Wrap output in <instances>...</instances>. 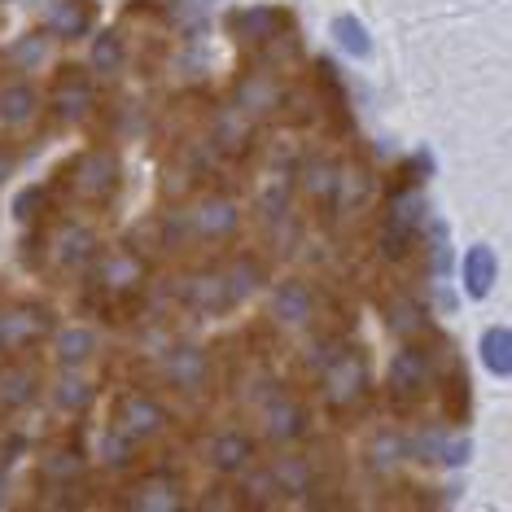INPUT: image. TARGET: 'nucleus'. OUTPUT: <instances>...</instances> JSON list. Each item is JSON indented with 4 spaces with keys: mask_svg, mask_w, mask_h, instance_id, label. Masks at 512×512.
I'll use <instances>...</instances> for the list:
<instances>
[{
    "mask_svg": "<svg viewBox=\"0 0 512 512\" xmlns=\"http://www.w3.org/2000/svg\"><path fill=\"white\" fill-rule=\"evenodd\" d=\"M40 206H44V184H31V189H22L14 197V215L22 219V224H27V219H36Z\"/></svg>",
    "mask_w": 512,
    "mask_h": 512,
    "instance_id": "obj_39",
    "label": "nucleus"
},
{
    "mask_svg": "<svg viewBox=\"0 0 512 512\" xmlns=\"http://www.w3.org/2000/svg\"><path fill=\"white\" fill-rule=\"evenodd\" d=\"M477 355H482V364L495 372V377H508L512 372V333L504 324H491V329L482 333V342H477Z\"/></svg>",
    "mask_w": 512,
    "mask_h": 512,
    "instance_id": "obj_24",
    "label": "nucleus"
},
{
    "mask_svg": "<svg viewBox=\"0 0 512 512\" xmlns=\"http://www.w3.org/2000/svg\"><path fill=\"white\" fill-rule=\"evenodd\" d=\"M97 281H101V289H110V294H132V289H141V281H145V259L132 250L101 254Z\"/></svg>",
    "mask_w": 512,
    "mask_h": 512,
    "instance_id": "obj_9",
    "label": "nucleus"
},
{
    "mask_svg": "<svg viewBox=\"0 0 512 512\" xmlns=\"http://www.w3.org/2000/svg\"><path fill=\"white\" fill-rule=\"evenodd\" d=\"M176 224L202 241H228L232 232L241 228V211H237V202H228V197H206V202H197L189 215H176Z\"/></svg>",
    "mask_w": 512,
    "mask_h": 512,
    "instance_id": "obj_2",
    "label": "nucleus"
},
{
    "mask_svg": "<svg viewBox=\"0 0 512 512\" xmlns=\"http://www.w3.org/2000/svg\"><path fill=\"white\" fill-rule=\"evenodd\" d=\"M132 451H136V442H132V438H123L119 429H114V434H106V447H101V460H106L110 469H123V464L132 460Z\"/></svg>",
    "mask_w": 512,
    "mask_h": 512,
    "instance_id": "obj_38",
    "label": "nucleus"
},
{
    "mask_svg": "<svg viewBox=\"0 0 512 512\" xmlns=\"http://www.w3.org/2000/svg\"><path fill=\"white\" fill-rule=\"evenodd\" d=\"M40 394V377L31 368H5L0 372V403L5 407H27Z\"/></svg>",
    "mask_w": 512,
    "mask_h": 512,
    "instance_id": "obj_25",
    "label": "nucleus"
},
{
    "mask_svg": "<svg viewBox=\"0 0 512 512\" xmlns=\"http://www.w3.org/2000/svg\"><path fill=\"white\" fill-rule=\"evenodd\" d=\"M390 329L399 333V337H421L429 329V316H425V307L421 302H412V298H399L390 307Z\"/></svg>",
    "mask_w": 512,
    "mask_h": 512,
    "instance_id": "obj_30",
    "label": "nucleus"
},
{
    "mask_svg": "<svg viewBox=\"0 0 512 512\" xmlns=\"http://www.w3.org/2000/svg\"><path fill=\"white\" fill-rule=\"evenodd\" d=\"M84 473H88V464L75 456V451H57V456L44 460V482H62V486H75V482H84Z\"/></svg>",
    "mask_w": 512,
    "mask_h": 512,
    "instance_id": "obj_33",
    "label": "nucleus"
},
{
    "mask_svg": "<svg viewBox=\"0 0 512 512\" xmlns=\"http://www.w3.org/2000/svg\"><path fill=\"white\" fill-rule=\"evenodd\" d=\"M267 473H272V482H276V495L302 499V495H311V486H316V473H311V464L302 456H281Z\"/></svg>",
    "mask_w": 512,
    "mask_h": 512,
    "instance_id": "obj_21",
    "label": "nucleus"
},
{
    "mask_svg": "<svg viewBox=\"0 0 512 512\" xmlns=\"http://www.w3.org/2000/svg\"><path fill=\"white\" fill-rule=\"evenodd\" d=\"M180 302L189 311H202V316H215V311L232 307V302H228V285H224V272H193L189 281L180 285Z\"/></svg>",
    "mask_w": 512,
    "mask_h": 512,
    "instance_id": "obj_10",
    "label": "nucleus"
},
{
    "mask_svg": "<svg viewBox=\"0 0 512 512\" xmlns=\"http://www.w3.org/2000/svg\"><path fill=\"white\" fill-rule=\"evenodd\" d=\"M241 495H246L250 504H272V499H276L272 473H267V469L254 473V464H250V469H246V482H241Z\"/></svg>",
    "mask_w": 512,
    "mask_h": 512,
    "instance_id": "obj_36",
    "label": "nucleus"
},
{
    "mask_svg": "<svg viewBox=\"0 0 512 512\" xmlns=\"http://www.w3.org/2000/svg\"><path fill=\"white\" fill-rule=\"evenodd\" d=\"M281 27H285V14H281V9H272V5L237 9V14L228 18V31H232V36H237V40H250V44L272 40Z\"/></svg>",
    "mask_w": 512,
    "mask_h": 512,
    "instance_id": "obj_13",
    "label": "nucleus"
},
{
    "mask_svg": "<svg viewBox=\"0 0 512 512\" xmlns=\"http://www.w3.org/2000/svg\"><path fill=\"white\" fill-rule=\"evenodd\" d=\"M425 215H429V206H425V193L421 189H403L399 197L390 202V211H386V232H403V237H416L425 224Z\"/></svg>",
    "mask_w": 512,
    "mask_h": 512,
    "instance_id": "obj_18",
    "label": "nucleus"
},
{
    "mask_svg": "<svg viewBox=\"0 0 512 512\" xmlns=\"http://www.w3.org/2000/svg\"><path fill=\"white\" fill-rule=\"evenodd\" d=\"M333 40H337V49L351 53V57H368L372 53V36H368V27L355 14H337L333 18Z\"/></svg>",
    "mask_w": 512,
    "mask_h": 512,
    "instance_id": "obj_28",
    "label": "nucleus"
},
{
    "mask_svg": "<svg viewBox=\"0 0 512 512\" xmlns=\"http://www.w3.org/2000/svg\"><path fill=\"white\" fill-rule=\"evenodd\" d=\"M0 329H5V351H14V346H31L36 337H44L49 316L40 307H14V311H0Z\"/></svg>",
    "mask_w": 512,
    "mask_h": 512,
    "instance_id": "obj_16",
    "label": "nucleus"
},
{
    "mask_svg": "<svg viewBox=\"0 0 512 512\" xmlns=\"http://www.w3.org/2000/svg\"><path fill=\"white\" fill-rule=\"evenodd\" d=\"M276 106H281V88H276L267 75H250L246 84L237 88V110L246 114V119H259V114L276 110Z\"/></svg>",
    "mask_w": 512,
    "mask_h": 512,
    "instance_id": "obj_23",
    "label": "nucleus"
},
{
    "mask_svg": "<svg viewBox=\"0 0 512 512\" xmlns=\"http://www.w3.org/2000/svg\"><path fill=\"white\" fill-rule=\"evenodd\" d=\"M495 250L491 246H473L464 254V289H469V298H486L495 289Z\"/></svg>",
    "mask_w": 512,
    "mask_h": 512,
    "instance_id": "obj_22",
    "label": "nucleus"
},
{
    "mask_svg": "<svg viewBox=\"0 0 512 512\" xmlns=\"http://www.w3.org/2000/svg\"><path fill=\"white\" fill-rule=\"evenodd\" d=\"M92 101H97V92H92L88 79L79 71H66L62 84H57V92H53V114L57 119H66V123H75V119H84V114L92 110Z\"/></svg>",
    "mask_w": 512,
    "mask_h": 512,
    "instance_id": "obj_14",
    "label": "nucleus"
},
{
    "mask_svg": "<svg viewBox=\"0 0 512 512\" xmlns=\"http://www.w3.org/2000/svg\"><path fill=\"white\" fill-rule=\"evenodd\" d=\"M40 92L31 88V84H9V88H0V123H9V127H27V123H36V114H40Z\"/></svg>",
    "mask_w": 512,
    "mask_h": 512,
    "instance_id": "obj_19",
    "label": "nucleus"
},
{
    "mask_svg": "<svg viewBox=\"0 0 512 512\" xmlns=\"http://www.w3.org/2000/svg\"><path fill=\"white\" fill-rule=\"evenodd\" d=\"M211 464L219 473H246L254 464V438L241 434V429H228L211 442Z\"/></svg>",
    "mask_w": 512,
    "mask_h": 512,
    "instance_id": "obj_17",
    "label": "nucleus"
},
{
    "mask_svg": "<svg viewBox=\"0 0 512 512\" xmlns=\"http://www.w3.org/2000/svg\"><path fill=\"white\" fill-rule=\"evenodd\" d=\"M162 372H167V381L176 386L180 394H202L211 386V355L202 351V346H171L167 359H162Z\"/></svg>",
    "mask_w": 512,
    "mask_h": 512,
    "instance_id": "obj_5",
    "label": "nucleus"
},
{
    "mask_svg": "<svg viewBox=\"0 0 512 512\" xmlns=\"http://www.w3.org/2000/svg\"><path fill=\"white\" fill-rule=\"evenodd\" d=\"M311 311H316V294H311L307 281L276 285V294H272V320L276 324H285V329H302V324L311 320Z\"/></svg>",
    "mask_w": 512,
    "mask_h": 512,
    "instance_id": "obj_11",
    "label": "nucleus"
},
{
    "mask_svg": "<svg viewBox=\"0 0 512 512\" xmlns=\"http://www.w3.org/2000/svg\"><path fill=\"white\" fill-rule=\"evenodd\" d=\"M425 386H429V355L416 351V346H403V351L390 359V372H386L390 399L394 403H416Z\"/></svg>",
    "mask_w": 512,
    "mask_h": 512,
    "instance_id": "obj_6",
    "label": "nucleus"
},
{
    "mask_svg": "<svg viewBox=\"0 0 512 512\" xmlns=\"http://www.w3.org/2000/svg\"><path fill=\"white\" fill-rule=\"evenodd\" d=\"M44 27L62 40H84L88 27H92L88 5L84 0H49V9H44Z\"/></svg>",
    "mask_w": 512,
    "mask_h": 512,
    "instance_id": "obj_15",
    "label": "nucleus"
},
{
    "mask_svg": "<svg viewBox=\"0 0 512 512\" xmlns=\"http://www.w3.org/2000/svg\"><path fill=\"white\" fill-rule=\"evenodd\" d=\"M53 351H57V364L79 368V364H88V359L97 355V337H92L88 329H62L57 333V342H53Z\"/></svg>",
    "mask_w": 512,
    "mask_h": 512,
    "instance_id": "obj_27",
    "label": "nucleus"
},
{
    "mask_svg": "<svg viewBox=\"0 0 512 512\" xmlns=\"http://www.w3.org/2000/svg\"><path fill=\"white\" fill-rule=\"evenodd\" d=\"M399 460H407L399 434H390V429H386V434L372 438V447H368V464H372V469H377V473H390Z\"/></svg>",
    "mask_w": 512,
    "mask_h": 512,
    "instance_id": "obj_34",
    "label": "nucleus"
},
{
    "mask_svg": "<svg viewBox=\"0 0 512 512\" xmlns=\"http://www.w3.org/2000/svg\"><path fill=\"white\" fill-rule=\"evenodd\" d=\"M14 167H18V158L9 154V149H0V184H5L9 176H14Z\"/></svg>",
    "mask_w": 512,
    "mask_h": 512,
    "instance_id": "obj_40",
    "label": "nucleus"
},
{
    "mask_svg": "<svg viewBox=\"0 0 512 512\" xmlns=\"http://www.w3.org/2000/svg\"><path fill=\"white\" fill-rule=\"evenodd\" d=\"M364 390H368V364L355 351H337L324 364V394H329V403L351 407L364 399Z\"/></svg>",
    "mask_w": 512,
    "mask_h": 512,
    "instance_id": "obj_4",
    "label": "nucleus"
},
{
    "mask_svg": "<svg viewBox=\"0 0 512 512\" xmlns=\"http://www.w3.org/2000/svg\"><path fill=\"white\" fill-rule=\"evenodd\" d=\"M263 429L272 442H298L307 434V407L276 394V386H272V399L263 403Z\"/></svg>",
    "mask_w": 512,
    "mask_h": 512,
    "instance_id": "obj_8",
    "label": "nucleus"
},
{
    "mask_svg": "<svg viewBox=\"0 0 512 512\" xmlns=\"http://www.w3.org/2000/svg\"><path fill=\"white\" fill-rule=\"evenodd\" d=\"M250 136H254V123H250L241 110H224V114H219L215 145L224 149V154H246V149H250Z\"/></svg>",
    "mask_w": 512,
    "mask_h": 512,
    "instance_id": "obj_26",
    "label": "nucleus"
},
{
    "mask_svg": "<svg viewBox=\"0 0 512 512\" xmlns=\"http://www.w3.org/2000/svg\"><path fill=\"white\" fill-rule=\"evenodd\" d=\"M162 425H167V412H162V403H154L149 394H123V399H119L114 429H119L123 438H132V442L154 438Z\"/></svg>",
    "mask_w": 512,
    "mask_h": 512,
    "instance_id": "obj_7",
    "label": "nucleus"
},
{
    "mask_svg": "<svg viewBox=\"0 0 512 512\" xmlns=\"http://www.w3.org/2000/svg\"><path fill=\"white\" fill-rule=\"evenodd\" d=\"M49 259L57 267H84L88 259H97V232L84 228V224H66L62 232H53Z\"/></svg>",
    "mask_w": 512,
    "mask_h": 512,
    "instance_id": "obj_12",
    "label": "nucleus"
},
{
    "mask_svg": "<svg viewBox=\"0 0 512 512\" xmlns=\"http://www.w3.org/2000/svg\"><path fill=\"white\" fill-rule=\"evenodd\" d=\"M127 504H132L136 512H180L184 508V495H180L176 482H162V477H154V482L132 486Z\"/></svg>",
    "mask_w": 512,
    "mask_h": 512,
    "instance_id": "obj_20",
    "label": "nucleus"
},
{
    "mask_svg": "<svg viewBox=\"0 0 512 512\" xmlns=\"http://www.w3.org/2000/svg\"><path fill=\"white\" fill-rule=\"evenodd\" d=\"M403 451L421 464H442V469H460L473 456V442L464 434H451L447 425H425L421 434L403 438Z\"/></svg>",
    "mask_w": 512,
    "mask_h": 512,
    "instance_id": "obj_1",
    "label": "nucleus"
},
{
    "mask_svg": "<svg viewBox=\"0 0 512 512\" xmlns=\"http://www.w3.org/2000/svg\"><path fill=\"white\" fill-rule=\"evenodd\" d=\"M425 228H429V276H447L451 272V232L442 219H425Z\"/></svg>",
    "mask_w": 512,
    "mask_h": 512,
    "instance_id": "obj_31",
    "label": "nucleus"
},
{
    "mask_svg": "<svg viewBox=\"0 0 512 512\" xmlns=\"http://www.w3.org/2000/svg\"><path fill=\"white\" fill-rule=\"evenodd\" d=\"M224 285H228V302L250 298V289L259 285V267H254L250 259H237V267H228L224 272Z\"/></svg>",
    "mask_w": 512,
    "mask_h": 512,
    "instance_id": "obj_35",
    "label": "nucleus"
},
{
    "mask_svg": "<svg viewBox=\"0 0 512 512\" xmlns=\"http://www.w3.org/2000/svg\"><path fill=\"white\" fill-rule=\"evenodd\" d=\"M71 189L84 197V202H106V197L119 189V158L110 149H92L71 167Z\"/></svg>",
    "mask_w": 512,
    "mask_h": 512,
    "instance_id": "obj_3",
    "label": "nucleus"
},
{
    "mask_svg": "<svg viewBox=\"0 0 512 512\" xmlns=\"http://www.w3.org/2000/svg\"><path fill=\"white\" fill-rule=\"evenodd\" d=\"M88 62H92V71L97 75H114L123 66V40H119V31H97V40H92V49H88Z\"/></svg>",
    "mask_w": 512,
    "mask_h": 512,
    "instance_id": "obj_29",
    "label": "nucleus"
},
{
    "mask_svg": "<svg viewBox=\"0 0 512 512\" xmlns=\"http://www.w3.org/2000/svg\"><path fill=\"white\" fill-rule=\"evenodd\" d=\"M44 53H49V40H44V36H22L14 49H9V57H14L18 66H40Z\"/></svg>",
    "mask_w": 512,
    "mask_h": 512,
    "instance_id": "obj_37",
    "label": "nucleus"
},
{
    "mask_svg": "<svg viewBox=\"0 0 512 512\" xmlns=\"http://www.w3.org/2000/svg\"><path fill=\"white\" fill-rule=\"evenodd\" d=\"M92 399H97V390H92L88 381H79V377H62L53 386V407L57 412H84Z\"/></svg>",
    "mask_w": 512,
    "mask_h": 512,
    "instance_id": "obj_32",
    "label": "nucleus"
}]
</instances>
